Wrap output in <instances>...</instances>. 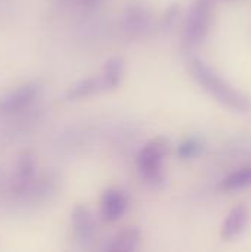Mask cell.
<instances>
[{"label":"cell","instance_id":"1","mask_svg":"<svg viewBox=\"0 0 251 252\" xmlns=\"http://www.w3.org/2000/svg\"><path fill=\"white\" fill-rule=\"evenodd\" d=\"M189 71L194 80L217 102L238 112L251 111L250 97L243 92L237 90L232 84H229L225 78H222L213 68H210L203 61L194 59L189 65Z\"/></svg>","mask_w":251,"mask_h":252},{"label":"cell","instance_id":"2","mask_svg":"<svg viewBox=\"0 0 251 252\" xmlns=\"http://www.w3.org/2000/svg\"><path fill=\"white\" fill-rule=\"evenodd\" d=\"M170 151L169 139L158 136L139 148L135 157L136 171L143 183L151 188H163L166 183V159Z\"/></svg>","mask_w":251,"mask_h":252},{"label":"cell","instance_id":"3","mask_svg":"<svg viewBox=\"0 0 251 252\" xmlns=\"http://www.w3.org/2000/svg\"><path fill=\"white\" fill-rule=\"evenodd\" d=\"M44 92L40 80H28L0 94V120L13 118L34 108Z\"/></svg>","mask_w":251,"mask_h":252},{"label":"cell","instance_id":"4","mask_svg":"<svg viewBox=\"0 0 251 252\" xmlns=\"http://www.w3.org/2000/svg\"><path fill=\"white\" fill-rule=\"evenodd\" d=\"M120 30L129 40L148 38L155 31V19L151 9L143 3H130L121 13Z\"/></svg>","mask_w":251,"mask_h":252},{"label":"cell","instance_id":"5","mask_svg":"<svg viewBox=\"0 0 251 252\" xmlns=\"http://www.w3.org/2000/svg\"><path fill=\"white\" fill-rule=\"evenodd\" d=\"M210 19H212L210 0H195L188 12L183 27V34H182V43L186 50H192L204 41L209 32Z\"/></svg>","mask_w":251,"mask_h":252},{"label":"cell","instance_id":"6","mask_svg":"<svg viewBox=\"0 0 251 252\" xmlns=\"http://www.w3.org/2000/svg\"><path fill=\"white\" fill-rule=\"evenodd\" d=\"M61 177L56 171H46L43 174H37L33 183L27 188V190L13 201V204L27 208L37 207L46 202H50L59 190Z\"/></svg>","mask_w":251,"mask_h":252},{"label":"cell","instance_id":"7","mask_svg":"<svg viewBox=\"0 0 251 252\" xmlns=\"http://www.w3.org/2000/svg\"><path fill=\"white\" fill-rule=\"evenodd\" d=\"M70 226L72 232V239L80 248L87 250L93 245L98 235V224L95 214L87 205L78 204L74 207L70 216Z\"/></svg>","mask_w":251,"mask_h":252},{"label":"cell","instance_id":"8","mask_svg":"<svg viewBox=\"0 0 251 252\" xmlns=\"http://www.w3.org/2000/svg\"><path fill=\"white\" fill-rule=\"evenodd\" d=\"M36 176H37L36 157L30 151L21 152L18 155L16 161H15L12 176H10L9 182H7V190H9V195H10L12 201L19 198L27 190V188L36 179Z\"/></svg>","mask_w":251,"mask_h":252},{"label":"cell","instance_id":"9","mask_svg":"<svg viewBox=\"0 0 251 252\" xmlns=\"http://www.w3.org/2000/svg\"><path fill=\"white\" fill-rule=\"evenodd\" d=\"M130 207V198L121 188H108L102 192L99 201V217L105 223H117Z\"/></svg>","mask_w":251,"mask_h":252},{"label":"cell","instance_id":"10","mask_svg":"<svg viewBox=\"0 0 251 252\" xmlns=\"http://www.w3.org/2000/svg\"><path fill=\"white\" fill-rule=\"evenodd\" d=\"M104 92V87H102V83H101V78H99V74L98 75H89V77H83L74 83H71L65 92H64V100L65 102H80L83 99H87V97H92L98 93Z\"/></svg>","mask_w":251,"mask_h":252},{"label":"cell","instance_id":"11","mask_svg":"<svg viewBox=\"0 0 251 252\" xmlns=\"http://www.w3.org/2000/svg\"><path fill=\"white\" fill-rule=\"evenodd\" d=\"M124 75H126V61L121 56L108 58L99 74L104 92L118 89L124 80Z\"/></svg>","mask_w":251,"mask_h":252},{"label":"cell","instance_id":"12","mask_svg":"<svg viewBox=\"0 0 251 252\" xmlns=\"http://www.w3.org/2000/svg\"><path fill=\"white\" fill-rule=\"evenodd\" d=\"M141 230L138 227H127L118 233H115L109 242L105 245V251L109 252H133L141 245Z\"/></svg>","mask_w":251,"mask_h":252},{"label":"cell","instance_id":"13","mask_svg":"<svg viewBox=\"0 0 251 252\" xmlns=\"http://www.w3.org/2000/svg\"><path fill=\"white\" fill-rule=\"evenodd\" d=\"M249 224V211L244 205L235 207L226 217L222 226V238L225 241H231L238 238Z\"/></svg>","mask_w":251,"mask_h":252},{"label":"cell","instance_id":"14","mask_svg":"<svg viewBox=\"0 0 251 252\" xmlns=\"http://www.w3.org/2000/svg\"><path fill=\"white\" fill-rule=\"evenodd\" d=\"M251 186V165L243 167L234 173H231L229 176H226L222 183L220 188L222 190L231 192V190H240V189H246Z\"/></svg>","mask_w":251,"mask_h":252},{"label":"cell","instance_id":"15","mask_svg":"<svg viewBox=\"0 0 251 252\" xmlns=\"http://www.w3.org/2000/svg\"><path fill=\"white\" fill-rule=\"evenodd\" d=\"M204 151V142L200 137H188L178 145L176 154L180 159H195Z\"/></svg>","mask_w":251,"mask_h":252},{"label":"cell","instance_id":"16","mask_svg":"<svg viewBox=\"0 0 251 252\" xmlns=\"http://www.w3.org/2000/svg\"><path fill=\"white\" fill-rule=\"evenodd\" d=\"M104 1L105 0H75L74 10H77L83 15H87V13L95 12Z\"/></svg>","mask_w":251,"mask_h":252},{"label":"cell","instance_id":"17","mask_svg":"<svg viewBox=\"0 0 251 252\" xmlns=\"http://www.w3.org/2000/svg\"><path fill=\"white\" fill-rule=\"evenodd\" d=\"M178 13H179V7H178L176 4H173L172 7H169V9L166 10V13H164L163 19H161V27H163L164 30L170 28V27L175 24V21H176V18H178Z\"/></svg>","mask_w":251,"mask_h":252},{"label":"cell","instance_id":"18","mask_svg":"<svg viewBox=\"0 0 251 252\" xmlns=\"http://www.w3.org/2000/svg\"><path fill=\"white\" fill-rule=\"evenodd\" d=\"M53 3L58 9L65 10V9H74L75 0H53Z\"/></svg>","mask_w":251,"mask_h":252},{"label":"cell","instance_id":"19","mask_svg":"<svg viewBox=\"0 0 251 252\" xmlns=\"http://www.w3.org/2000/svg\"><path fill=\"white\" fill-rule=\"evenodd\" d=\"M0 190H1V179H0Z\"/></svg>","mask_w":251,"mask_h":252}]
</instances>
